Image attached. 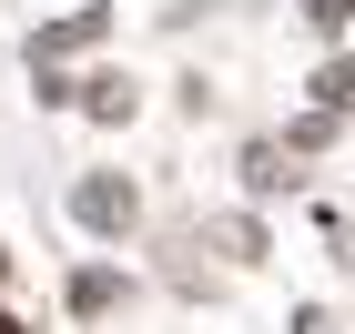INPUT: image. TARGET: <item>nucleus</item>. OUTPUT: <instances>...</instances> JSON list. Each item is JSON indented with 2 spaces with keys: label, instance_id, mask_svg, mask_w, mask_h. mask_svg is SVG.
<instances>
[{
  "label": "nucleus",
  "instance_id": "f257e3e1",
  "mask_svg": "<svg viewBox=\"0 0 355 334\" xmlns=\"http://www.w3.org/2000/svg\"><path fill=\"white\" fill-rule=\"evenodd\" d=\"M71 223H82L92 243H122L142 223V193H132V172H82L71 183Z\"/></svg>",
  "mask_w": 355,
  "mask_h": 334
},
{
  "label": "nucleus",
  "instance_id": "f03ea898",
  "mask_svg": "<svg viewBox=\"0 0 355 334\" xmlns=\"http://www.w3.org/2000/svg\"><path fill=\"white\" fill-rule=\"evenodd\" d=\"M102 41H112V10H102V0H82V10H61V21L31 30V71H41V61L61 71L71 51H102Z\"/></svg>",
  "mask_w": 355,
  "mask_h": 334
},
{
  "label": "nucleus",
  "instance_id": "7ed1b4c3",
  "mask_svg": "<svg viewBox=\"0 0 355 334\" xmlns=\"http://www.w3.org/2000/svg\"><path fill=\"white\" fill-rule=\"evenodd\" d=\"M295 183H304V163H295V152H284V142H244V193L254 203H274V193H295Z\"/></svg>",
  "mask_w": 355,
  "mask_h": 334
},
{
  "label": "nucleus",
  "instance_id": "20e7f679",
  "mask_svg": "<svg viewBox=\"0 0 355 334\" xmlns=\"http://www.w3.org/2000/svg\"><path fill=\"white\" fill-rule=\"evenodd\" d=\"M203 243H214L223 263H264L274 233H264V213H214V223H203Z\"/></svg>",
  "mask_w": 355,
  "mask_h": 334
},
{
  "label": "nucleus",
  "instance_id": "39448f33",
  "mask_svg": "<svg viewBox=\"0 0 355 334\" xmlns=\"http://www.w3.org/2000/svg\"><path fill=\"white\" fill-rule=\"evenodd\" d=\"M71 111H92V122H132V111H142V91H132V71H92Z\"/></svg>",
  "mask_w": 355,
  "mask_h": 334
},
{
  "label": "nucleus",
  "instance_id": "423d86ee",
  "mask_svg": "<svg viewBox=\"0 0 355 334\" xmlns=\"http://www.w3.org/2000/svg\"><path fill=\"white\" fill-rule=\"evenodd\" d=\"M61 304H71V314H112V304H122V274H112V263H82Z\"/></svg>",
  "mask_w": 355,
  "mask_h": 334
},
{
  "label": "nucleus",
  "instance_id": "0eeeda50",
  "mask_svg": "<svg viewBox=\"0 0 355 334\" xmlns=\"http://www.w3.org/2000/svg\"><path fill=\"white\" fill-rule=\"evenodd\" d=\"M315 111H335V122H355V51H335L325 71H315Z\"/></svg>",
  "mask_w": 355,
  "mask_h": 334
},
{
  "label": "nucleus",
  "instance_id": "6e6552de",
  "mask_svg": "<svg viewBox=\"0 0 355 334\" xmlns=\"http://www.w3.org/2000/svg\"><path fill=\"white\" fill-rule=\"evenodd\" d=\"M274 142H284V152L304 163V152H325V142H335V111H295V122H284Z\"/></svg>",
  "mask_w": 355,
  "mask_h": 334
},
{
  "label": "nucleus",
  "instance_id": "1a4fd4ad",
  "mask_svg": "<svg viewBox=\"0 0 355 334\" xmlns=\"http://www.w3.org/2000/svg\"><path fill=\"white\" fill-rule=\"evenodd\" d=\"M345 21H355V0H304V30H325V41H335Z\"/></svg>",
  "mask_w": 355,
  "mask_h": 334
},
{
  "label": "nucleus",
  "instance_id": "9d476101",
  "mask_svg": "<svg viewBox=\"0 0 355 334\" xmlns=\"http://www.w3.org/2000/svg\"><path fill=\"white\" fill-rule=\"evenodd\" d=\"M0 294H10V243H0Z\"/></svg>",
  "mask_w": 355,
  "mask_h": 334
}]
</instances>
